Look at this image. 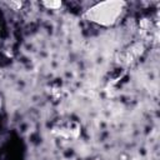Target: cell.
<instances>
[{
    "mask_svg": "<svg viewBox=\"0 0 160 160\" xmlns=\"http://www.w3.org/2000/svg\"><path fill=\"white\" fill-rule=\"evenodd\" d=\"M125 4L122 1H105L94 5L86 11V18L90 21L101 24V25H111L114 24L122 14Z\"/></svg>",
    "mask_w": 160,
    "mask_h": 160,
    "instance_id": "obj_1",
    "label": "cell"
},
{
    "mask_svg": "<svg viewBox=\"0 0 160 160\" xmlns=\"http://www.w3.org/2000/svg\"><path fill=\"white\" fill-rule=\"evenodd\" d=\"M46 6H49V8H55V6H60L61 5V2H44Z\"/></svg>",
    "mask_w": 160,
    "mask_h": 160,
    "instance_id": "obj_2",
    "label": "cell"
}]
</instances>
